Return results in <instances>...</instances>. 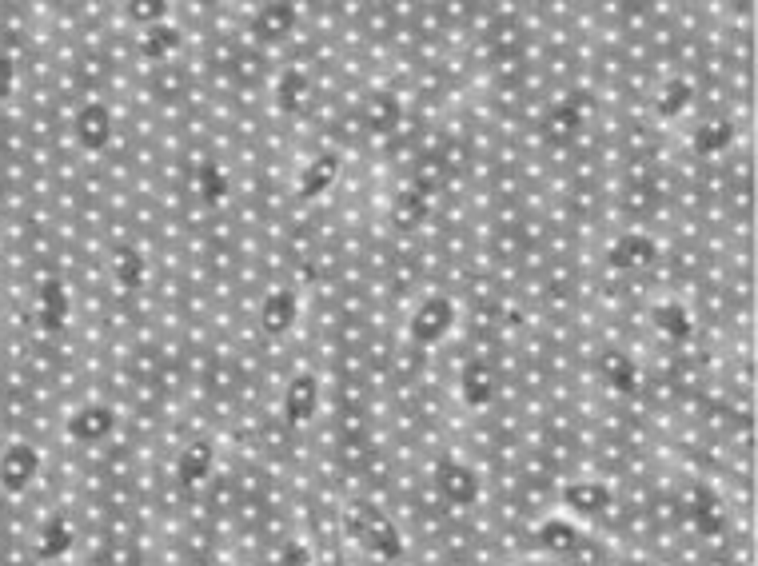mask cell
Here are the masks:
<instances>
[{
    "label": "cell",
    "mask_w": 758,
    "mask_h": 566,
    "mask_svg": "<svg viewBox=\"0 0 758 566\" xmlns=\"http://www.w3.org/2000/svg\"><path fill=\"white\" fill-rule=\"evenodd\" d=\"M455 327V299L443 291H427L423 299H415L411 315H407V339L419 347H435L439 339H447V331Z\"/></svg>",
    "instance_id": "obj_1"
},
{
    "label": "cell",
    "mask_w": 758,
    "mask_h": 566,
    "mask_svg": "<svg viewBox=\"0 0 758 566\" xmlns=\"http://www.w3.org/2000/svg\"><path fill=\"white\" fill-rule=\"evenodd\" d=\"M595 371H599L603 387H607L611 395H619V399L643 391V383H647V367H643L627 347H603L599 359H595Z\"/></svg>",
    "instance_id": "obj_2"
},
{
    "label": "cell",
    "mask_w": 758,
    "mask_h": 566,
    "mask_svg": "<svg viewBox=\"0 0 758 566\" xmlns=\"http://www.w3.org/2000/svg\"><path fill=\"white\" fill-rule=\"evenodd\" d=\"M256 323L264 335H288L300 323V291L292 283H272L260 299Z\"/></svg>",
    "instance_id": "obj_3"
},
{
    "label": "cell",
    "mask_w": 758,
    "mask_h": 566,
    "mask_svg": "<svg viewBox=\"0 0 758 566\" xmlns=\"http://www.w3.org/2000/svg\"><path fill=\"white\" fill-rule=\"evenodd\" d=\"M320 399H324V391H320L316 375H292L284 383V391H280V403H284V415H288L292 427L316 423L320 419Z\"/></svg>",
    "instance_id": "obj_4"
},
{
    "label": "cell",
    "mask_w": 758,
    "mask_h": 566,
    "mask_svg": "<svg viewBox=\"0 0 758 566\" xmlns=\"http://www.w3.org/2000/svg\"><path fill=\"white\" fill-rule=\"evenodd\" d=\"M40 475V451L32 443H12L0 451V487L8 495H20L36 483Z\"/></svg>",
    "instance_id": "obj_5"
},
{
    "label": "cell",
    "mask_w": 758,
    "mask_h": 566,
    "mask_svg": "<svg viewBox=\"0 0 758 566\" xmlns=\"http://www.w3.org/2000/svg\"><path fill=\"white\" fill-rule=\"evenodd\" d=\"M695 311L683 303V299H663V303H655L651 307V327L675 347V343H687V339H695Z\"/></svg>",
    "instance_id": "obj_6"
},
{
    "label": "cell",
    "mask_w": 758,
    "mask_h": 566,
    "mask_svg": "<svg viewBox=\"0 0 758 566\" xmlns=\"http://www.w3.org/2000/svg\"><path fill=\"white\" fill-rule=\"evenodd\" d=\"M455 387H459L463 407H471V411L495 407V387H499V379H495L491 363H467V367L455 375Z\"/></svg>",
    "instance_id": "obj_7"
},
{
    "label": "cell",
    "mask_w": 758,
    "mask_h": 566,
    "mask_svg": "<svg viewBox=\"0 0 758 566\" xmlns=\"http://www.w3.org/2000/svg\"><path fill=\"white\" fill-rule=\"evenodd\" d=\"M116 411L112 407H100V403H88V407H76L68 415V439L76 443H104L112 431H116Z\"/></svg>",
    "instance_id": "obj_8"
},
{
    "label": "cell",
    "mask_w": 758,
    "mask_h": 566,
    "mask_svg": "<svg viewBox=\"0 0 758 566\" xmlns=\"http://www.w3.org/2000/svg\"><path fill=\"white\" fill-rule=\"evenodd\" d=\"M559 499H563V507L575 511L579 519H599L603 507H607L615 495H611V487L599 483V479H571V483L559 491Z\"/></svg>",
    "instance_id": "obj_9"
},
{
    "label": "cell",
    "mask_w": 758,
    "mask_h": 566,
    "mask_svg": "<svg viewBox=\"0 0 758 566\" xmlns=\"http://www.w3.org/2000/svg\"><path fill=\"white\" fill-rule=\"evenodd\" d=\"M579 543H583V531L575 523H567V519H543L539 531L531 535V547H539L551 559H567Z\"/></svg>",
    "instance_id": "obj_10"
},
{
    "label": "cell",
    "mask_w": 758,
    "mask_h": 566,
    "mask_svg": "<svg viewBox=\"0 0 758 566\" xmlns=\"http://www.w3.org/2000/svg\"><path fill=\"white\" fill-rule=\"evenodd\" d=\"M292 28H296V8H292V4H280V0L260 4L256 16H252V32H256L260 40H268V44L288 40Z\"/></svg>",
    "instance_id": "obj_11"
},
{
    "label": "cell",
    "mask_w": 758,
    "mask_h": 566,
    "mask_svg": "<svg viewBox=\"0 0 758 566\" xmlns=\"http://www.w3.org/2000/svg\"><path fill=\"white\" fill-rule=\"evenodd\" d=\"M72 128H76V140L84 144V148H104L108 140H112V112L104 108V104H84L80 112H76V120H72Z\"/></svg>",
    "instance_id": "obj_12"
},
{
    "label": "cell",
    "mask_w": 758,
    "mask_h": 566,
    "mask_svg": "<svg viewBox=\"0 0 758 566\" xmlns=\"http://www.w3.org/2000/svg\"><path fill=\"white\" fill-rule=\"evenodd\" d=\"M336 176H340V156H332V152L316 156V160L304 168V176H300V196H304V200H316L320 192H328V188L336 184Z\"/></svg>",
    "instance_id": "obj_13"
},
{
    "label": "cell",
    "mask_w": 758,
    "mask_h": 566,
    "mask_svg": "<svg viewBox=\"0 0 758 566\" xmlns=\"http://www.w3.org/2000/svg\"><path fill=\"white\" fill-rule=\"evenodd\" d=\"M68 547H72V527L64 523V515L48 519V523L36 531V559L52 563V559H60Z\"/></svg>",
    "instance_id": "obj_14"
},
{
    "label": "cell",
    "mask_w": 758,
    "mask_h": 566,
    "mask_svg": "<svg viewBox=\"0 0 758 566\" xmlns=\"http://www.w3.org/2000/svg\"><path fill=\"white\" fill-rule=\"evenodd\" d=\"M360 120H364V128H395L403 120V108L391 92H376V96H368Z\"/></svg>",
    "instance_id": "obj_15"
},
{
    "label": "cell",
    "mask_w": 758,
    "mask_h": 566,
    "mask_svg": "<svg viewBox=\"0 0 758 566\" xmlns=\"http://www.w3.org/2000/svg\"><path fill=\"white\" fill-rule=\"evenodd\" d=\"M276 96H280V104H284L288 112H300V108L308 104V96H312V80H308V72H304V68H288V72L280 76Z\"/></svg>",
    "instance_id": "obj_16"
},
{
    "label": "cell",
    "mask_w": 758,
    "mask_h": 566,
    "mask_svg": "<svg viewBox=\"0 0 758 566\" xmlns=\"http://www.w3.org/2000/svg\"><path fill=\"white\" fill-rule=\"evenodd\" d=\"M731 140H735V124L731 120H703V128L695 132V152L711 156V152H723Z\"/></svg>",
    "instance_id": "obj_17"
},
{
    "label": "cell",
    "mask_w": 758,
    "mask_h": 566,
    "mask_svg": "<svg viewBox=\"0 0 758 566\" xmlns=\"http://www.w3.org/2000/svg\"><path fill=\"white\" fill-rule=\"evenodd\" d=\"M180 28L176 24H152L148 32H144V56H152V60H164V56H172L176 48H180Z\"/></svg>",
    "instance_id": "obj_18"
},
{
    "label": "cell",
    "mask_w": 758,
    "mask_h": 566,
    "mask_svg": "<svg viewBox=\"0 0 758 566\" xmlns=\"http://www.w3.org/2000/svg\"><path fill=\"white\" fill-rule=\"evenodd\" d=\"M691 100H695V88L687 80H667L663 92H659V112L663 116H679V112H687Z\"/></svg>",
    "instance_id": "obj_19"
},
{
    "label": "cell",
    "mask_w": 758,
    "mask_h": 566,
    "mask_svg": "<svg viewBox=\"0 0 758 566\" xmlns=\"http://www.w3.org/2000/svg\"><path fill=\"white\" fill-rule=\"evenodd\" d=\"M128 16H136V20H144V24L152 28V24H160L164 8H160V4H128Z\"/></svg>",
    "instance_id": "obj_20"
},
{
    "label": "cell",
    "mask_w": 758,
    "mask_h": 566,
    "mask_svg": "<svg viewBox=\"0 0 758 566\" xmlns=\"http://www.w3.org/2000/svg\"><path fill=\"white\" fill-rule=\"evenodd\" d=\"M12 80H16V64H12V56H0V96L12 92Z\"/></svg>",
    "instance_id": "obj_21"
},
{
    "label": "cell",
    "mask_w": 758,
    "mask_h": 566,
    "mask_svg": "<svg viewBox=\"0 0 758 566\" xmlns=\"http://www.w3.org/2000/svg\"><path fill=\"white\" fill-rule=\"evenodd\" d=\"M156 84H164V96H176L184 84V72H164V76H156Z\"/></svg>",
    "instance_id": "obj_22"
}]
</instances>
